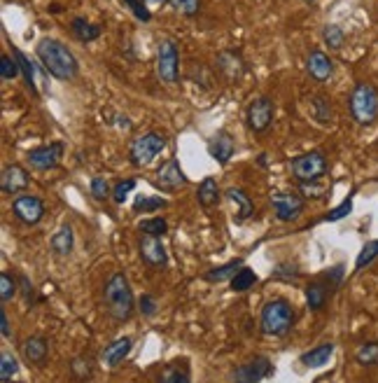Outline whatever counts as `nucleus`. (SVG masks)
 Here are the masks:
<instances>
[{
  "label": "nucleus",
  "mask_w": 378,
  "mask_h": 383,
  "mask_svg": "<svg viewBox=\"0 0 378 383\" xmlns=\"http://www.w3.org/2000/svg\"><path fill=\"white\" fill-rule=\"evenodd\" d=\"M331 353H334V343H322V346H315L311 350H306V353L301 355V363H304V367L317 370V367H324L329 363Z\"/></svg>",
  "instance_id": "nucleus-24"
},
{
  "label": "nucleus",
  "mask_w": 378,
  "mask_h": 383,
  "mask_svg": "<svg viewBox=\"0 0 378 383\" xmlns=\"http://www.w3.org/2000/svg\"><path fill=\"white\" fill-rule=\"evenodd\" d=\"M19 283H21V288H24V300L31 304L33 300V283L26 278V276H19Z\"/></svg>",
  "instance_id": "nucleus-51"
},
{
  "label": "nucleus",
  "mask_w": 378,
  "mask_h": 383,
  "mask_svg": "<svg viewBox=\"0 0 378 383\" xmlns=\"http://www.w3.org/2000/svg\"><path fill=\"white\" fill-rule=\"evenodd\" d=\"M271 206H274V213L278 220L292 222L304 213L306 201H304V196L297 194V192H276V194H271Z\"/></svg>",
  "instance_id": "nucleus-9"
},
{
  "label": "nucleus",
  "mask_w": 378,
  "mask_h": 383,
  "mask_svg": "<svg viewBox=\"0 0 378 383\" xmlns=\"http://www.w3.org/2000/svg\"><path fill=\"white\" fill-rule=\"evenodd\" d=\"M322 42L327 45L329 49H341L346 42V33L339 24H327L322 28Z\"/></svg>",
  "instance_id": "nucleus-32"
},
{
  "label": "nucleus",
  "mask_w": 378,
  "mask_h": 383,
  "mask_svg": "<svg viewBox=\"0 0 378 383\" xmlns=\"http://www.w3.org/2000/svg\"><path fill=\"white\" fill-rule=\"evenodd\" d=\"M196 199H199V204L203 208H213L220 201V187H217V180L215 178H203L201 185H199V192H196Z\"/></svg>",
  "instance_id": "nucleus-25"
},
{
  "label": "nucleus",
  "mask_w": 378,
  "mask_h": 383,
  "mask_svg": "<svg viewBox=\"0 0 378 383\" xmlns=\"http://www.w3.org/2000/svg\"><path fill=\"white\" fill-rule=\"evenodd\" d=\"M103 304H105L108 316L115 320V323H126V320H131L133 311H135V300H133V290L128 285L126 273L115 271L108 281H105Z\"/></svg>",
  "instance_id": "nucleus-2"
},
{
  "label": "nucleus",
  "mask_w": 378,
  "mask_h": 383,
  "mask_svg": "<svg viewBox=\"0 0 378 383\" xmlns=\"http://www.w3.org/2000/svg\"><path fill=\"white\" fill-rule=\"evenodd\" d=\"M71 370L75 374V379L85 381L94 374V363H92V358H75L71 363Z\"/></svg>",
  "instance_id": "nucleus-39"
},
{
  "label": "nucleus",
  "mask_w": 378,
  "mask_h": 383,
  "mask_svg": "<svg viewBox=\"0 0 378 383\" xmlns=\"http://www.w3.org/2000/svg\"><path fill=\"white\" fill-rule=\"evenodd\" d=\"M299 187L306 196H313V199L322 196V187H317L315 182H299Z\"/></svg>",
  "instance_id": "nucleus-49"
},
{
  "label": "nucleus",
  "mask_w": 378,
  "mask_h": 383,
  "mask_svg": "<svg viewBox=\"0 0 378 383\" xmlns=\"http://www.w3.org/2000/svg\"><path fill=\"white\" fill-rule=\"evenodd\" d=\"M138 250H140V259L147 266H152V269H166L169 255H166L161 239H157V236H142L138 243Z\"/></svg>",
  "instance_id": "nucleus-13"
},
{
  "label": "nucleus",
  "mask_w": 378,
  "mask_h": 383,
  "mask_svg": "<svg viewBox=\"0 0 378 383\" xmlns=\"http://www.w3.org/2000/svg\"><path fill=\"white\" fill-rule=\"evenodd\" d=\"M311 112L315 122H320V124H331V119H334V108H331L329 98L327 96H315L311 101Z\"/></svg>",
  "instance_id": "nucleus-29"
},
{
  "label": "nucleus",
  "mask_w": 378,
  "mask_h": 383,
  "mask_svg": "<svg viewBox=\"0 0 378 383\" xmlns=\"http://www.w3.org/2000/svg\"><path fill=\"white\" fill-rule=\"evenodd\" d=\"M274 278H285V281L299 278V269L294 264H283V266H278V269H276Z\"/></svg>",
  "instance_id": "nucleus-48"
},
{
  "label": "nucleus",
  "mask_w": 378,
  "mask_h": 383,
  "mask_svg": "<svg viewBox=\"0 0 378 383\" xmlns=\"http://www.w3.org/2000/svg\"><path fill=\"white\" fill-rule=\"evenodd\" d=\"M157 383H192L187 365H166L157 374Z\"/></svg>",
  "instance_id": "nucleus-27"
},
{
  "label": "nucleus",
  "mask_w": 378,
  "mask_h": 383,
  "mask_svg": "<svg viewBox=\"0 0 378 383\" xmlns=\"http://www.w3.org/2000/svg\"><path fill=\"white\" fill-rule=\"evenodd\" d=\"M71 28H73V33H75V37H78L80 42H94V40L101 37V26L89 24L87 19H80V17L73 19Z\"/></svg>",
  "instance_id": "nucleus-28"
},
{
  "label": "nucleus",
  "mask_w": 378,
  "mask_h": 383,
  "mask_svg": "<svg viewBox=\"0 0 378 383\" xmlns=\"http://www.w3.org/2000/svg\"><path fill=\"white\" fill-rule=\"evenodd\" d=\"M322 278L329 283V288H331V290H336L339 285H341V278H343V266L339 264V266H334V269L324 271V273H322Z\"/></svg>",
  "instance_id": "nucleus-47"
},
{
  "label": "nucleus",
  "mask_w": 378,
  "mask_h": 383,
  "mask_svg": "<svg viewBox=\"0 0 378 383\" xmlns=\"http://www.w3.org/2000/svg\"><path fill=\"white\" fill-rule=\"evenodd\" d=\"M14 295H17V278L12 273L3 271L0 273V300H3V304H7Z\"/></svg>",
  "instance_id": "nucleus-38"
},
{
  "label": "nucleus",
  "mask_w": 378,
  "mask_h": 383,
  "mask_svg": "<svg viewBox=\"0 0 378 383\" xmlns=\"http://www.w3.org/2000/svg\"><path fill=\"white\" fill-rule=\"evenodd\" d=\"M138 309L142 316H147V318H152L154 313H157V300L152 295H142L140 297V302H138Z\"/></svg>",
  "instance_id": "nucleus-46"
},
{
  "label": "nucleus",
  "mask_w": 378,
  "mask_h": 383,
  "mask_svg": "<svg viewBox=\"0 0 378 383\" xmlns=\"http://www.w3.org/2000/svg\"><path fill=\"white\" fill-rule=\"evenodd\" d=\"M75 246V234L71 225H61L51 236V252L59 257H68Z\"/></svg>",
  "instance_id": "nucleus-22"
},
{
  "label": "nucleus",
  "mask_w": 378,
  "mask_h": 383,
  "mask_svg": "<svg viewBox=\"0 0 378 383\" xmlns=\"http://www.w3.org/2000/svg\"><path fill=\"white\" fill-rule=\"evenodd\" d=\"M124 5L133 12V17L138 21H150L152 19V12L147 10V5L142 0H124Z\"/></svg>",
  "instance_id": "nucleus-43"
},
{
  "label": "nucleus",
  "mask_w": 378,
  "mask_h": 383,
  "mask_svg": "<svg viewBox=\"0 0 378 383\" xmlns=\"http://www.w3.org/2000/svg\"><path fill=\"white\" fill-rule=\"evenodd\" d=\"M47 353H49V341L44 336H28L24 346H21V355H24L28 365H37V367L44 365Z\"/></svg>",
  "instance_id": "nucleus-20"
},
{
  "label": "nucleus",
  "mask_w": 378,
  "mask_h": 383,
  "mask_svg": "<svg viewBox=\"0 0 378 383\" xmlns=\"http://www.w3.org/2000/svg\"><path fill=\"white\" fill-rule=\"evenodd\" d=\"M240 269H243V259L238 257V259H231V262H226L222 266H217V269L206 271L203 278H206L208 283H224V281H231Z\"/></svg>",
  "instance_id": "nucleus-26"
},
{
  "label": "nucleus",
  "mask_w": 378,
  "mask_h": 383,
  "mask_svg": "<svg viewBox=\"0 0 378 383\" xmlns=\"http://www.w3.org/2000/svg\"><path fill=\"white\" fill-rule=\"evenodd\" d=\"M217 68H220L224 78L231 80V82L240 80L245 75V71H248L243 57H240V52H236V49L220 52V54H217Z\"/></svg>",
  "instance_id": "nucleus-16"
},
{
  "label": "nucleus",
  "mask_w": 378,
  "mask_h": 383,
  "mask_svg": "<svg viewBox=\"0 0 378 383\" xmlns=\"http://www.w3.org/2000/svg\"><path fill=\"white\" fill-rule=\"evenodd\" d=\"M169 206V201L161 196H138L133 201V213H152V211H161Z\"/></svg>",
  "instance_id": "nucleus-34"
},
{
  "label": "nucleus",
  "mask_w": 378,
  "mask_h": 383,
  "mask_svg": "<svg viewBox=\"0 0 378 383\" xmlns=\"http://www.w3.org/2000/svg\"><path fill=\"white\" fill-rule=\"evenodd\" d=\"M353 211V196H348L346 199V201L341 204V206H336V208L334 211H331L329 213V216L327 218H324V220H327V222H336V220H341V218H346L348 216V213H350Z\"/></svg>",
  "instance_id": "nucleus-45"
},
{
  "label": "nucleus",
  "mask_w": 378,
  "mask_h": 383,
  "mask_svg": "<svg viewBox=\"0 0 378 383\" xmlns=\"http://www.w3.org/2000/svg\"><path fill=\"white\" fill-rule=\"evenodd\" d=\"M19 61L17 59H12V57H7L3 54V59H0V78H3V82H10L14 80L19 75Z\"/></svg>",
  "instance_id": "nucleus-40"
},
{
  "label": "nucleus",
  "mask_w": 378,
  "mask_h": 383,
  "mask_svg": "<svg viewBox=\"0 0 378 383\" xmlns=\"http://www.w3.org/2000/svg\"><path fill=\"white\" fill-rule=\"evenodd\" d=\"M331 293H334V290L327 288V285H324V283H320V281L308 283V285H306V306H308L311 311H322Z\"/></svg>",
  "instance_id": "nucleus-23"
},
{
  "label": "nucleus",
  "mask_w": 378,
  "mask_h": 383,
  "mask_svg": "<svg viewBox=\"0 0 378 383\" xmlns=\"http://www.w3.org/2000/svg\"><path fill=\"white\" fill-rule=\"evenodd\" d=\"M63 157V143H49V145H40L35 150H28L26 162L31 168L37 171H47V168H54Z\"/></svg>",
  "instance_id": "nucleus-12"
},
{
  "label": "nucleus",
  "mask_w": 378,
  "mask_h": 383,
  "mask_svg": "<svg viewBox=\"0 0 378 383\" xmlns=\"http://www.w3.org/2000/svg\"><path fill=\"white\" fill-rule=\"evenodd\" d=\"M169 5L185 17H194L201 10V0H169Z\"/></svg>",
  "instance_id": "nucleus-41"
},
{
  "label": "nucleus",
  "mask_w": 378,
  "mask_h": 383,
  "mask_svg": "<svg viewBox=\"0 0 378 383\" xmlns=\"http://www.w3.org/2000/svg\"><path fill=\"white\" fill-rule=\"evenodd\" d=\"M19 372V360L14 358L12 353H3L0 355V379L3 383H10Z\"/></svg>",
  "instance_id": "nucleus-36"
},
{
  "label": "nucleus",
  "mask_w": 378,
  "mask_h": 383,
  "mask_svg": "<svg viewBox=\"0 0 378 383\" xmlns=\"http://www.w3.org/2000/svg\"><path fill=\"white\" fill-rule=\"evenodd\" d=\"M145 5H152V7H157V5H169V0H142Z\"/></svg>",
  "instance_id": "nucleus-52"
},
{
  "label": "nucleus",
  "mask_w": 378,
  "mask_h": 383,
  "mask_svg": "<svg viewBox=\"0 0 378 383\" xmlns=\"http://www.w3.org/2000/svg\"><path fill=\"white\" fill-rule=\"evenodd\" d=\"M135 189V180L133 178H126V180H119L115 189H112V201L115 204H124L126 201V196H128V192H133Z\"/></svg>",
  "instance_id": "nucleus-42"
},
{
  "label": "nucleus",
  "mask_w": 378,
  "mask_h": 383,
  "mask_svg": "<svg viewBox=\"0 0 378 383\" xmlns=\"http://www.w3.org/2000/svg\"><path fill=\"white\" fill-rule=\"evenodd\" d=\"M131 348H133L131 336H119V339H115L103 348V353H101L103 365L105 367H119L126 360V355L131 353Z\"/></svg>",
  "instance_id": "nucleus-19"
},
{
  "label": "nucleus",
  "mask_w": 378,
  "mask_h": 383,
  "mask_svg": "<svg viewBox=\"0 0 378 383\" xmlns=\"http://www.w3.org/2000/svg\"><path fill=\"white\" fill-rule=\"evenodd\" d=\"M348 105H350L353 119L360 126H372L378 119V89L369 82L355 84L350 98H348Z\"/></svg>",
  "instance_id": "nucleus-3"
},
{
  "label": "nucleus",
  "mask_w": 378,
  "mask_h": 383,
  "mask_svg": "<svg viewBox=\"0 0 378 383\" xmlns=\"http://www.w3.org/2000/svg\"><path fill=\"white\" fill-rule=\"evenodd\" d=\"M306 71L315 82H327L334 73V64H331L329 54H324L322 49H313L306 57Z\"/></svg>",
  "instance_id": "nucleus-17"
},
{
  "label": "nucleus",
  "mask_w": 378,
  "mask_h": 383,
  "mask_svg": "<svg viewBox=\"0 0 378 383\" xmlns=\"http://www.w3.org/2000/svg\"><path fill=\"white\" fill-rule=\"evenodd\" d=\"M294 325V309L285 300H271L262 306L260 327L269 336H285Z\"/></svg>",
  "instance_id": "nucleus-4"
},
{
  "label": "nucleus",
  "mask_w": 378,
  "mask_h": 383,
  "mask_svg": "<svg viewBox=\"0 0 378 383\" xmlns=\"http://www.w3.org/2000/svg\"><path fill=\"white\" fill-rule=\"evenodd\" d=\"M236 152V143L226 131H217L213 138L208 141V155L215 159L217 164H226Z\"/></svg>",
  "instance_id": "nucleus-18"
},
{
  "label": "nucleus",
  "mask_w": 378,
  "mask_h": 383,
  "mask_svg": "<svg viewBox=\"0 0 378 383\" xmlns=\"http://www.w3.org/2000/svg\"><path fill=\"white\" fill-rule=\"evenodd\" d=\"M274 117H276V105L269 96L255 98V101L248 105V110H245V124L255 134L267 131V129L274 124Z\"/></svg>",
  "instance_id": "nucleus-8"
},
{
  "label": "nucleus",
  "mask_w": 378,
  "mask_h": 383,
  "mask_svg": "<svg viewBox=\"0 0 378 383\" xmlns=\"http://www.w3.org/2000/svg\"><path fill=\"white\" fill-rule=\"evenodd\" d=\"M14 59L19 61V68H21V73H24V78H26L28 89H31L33 94H37V87H35V73H33V66H31V61H28L24 52H19V49H14Z\"/></svg>",
  "instance_id": "nucleus-37"
},
{
  "label": "nucleus",
  "mask_w": 378,
  "mask_h": 383,
  "mask_svg": "<svg viewBox=\"0 0 378 383\" xmlns=\"http://www.w3.org/2000/svg\"><path fill=\"white\" fill-rule=\"evenodd\" d=\"M12 213L24 225L33 227L44 218V201L35 194H21L12 201Z\"/></svg>",
  "instance_id": "nucleus-11"
},
{
  "label": "nucleus",
  "mask_w": 378,
  "mask_h": 383,
  "mask_svg": "<svg viewBox=\"0 0 378 383\" xmlns=\"http://www.w3.org/2000/svg\"><path fill=\"white\" fill-rule=\"evenodd\" d=\"M0 332H3L5 339H10L12 336V329H10V318H7L5 309H0Z\"/></svg>",
  "instance_id": "nucleus-50"
},
{
  "label": "nucleus",
  "mask_w": 378,
  "mask_h": 383,
  "mask_svg": "<svg viewBox=\"0 0 378 383\" xmlns=\"http://www.w3.org/2000/svg\"><path fill=\"white\" fill-rule=\"evenodd\" d=\"M166 148V136L164 134H157V131H150V134H142V136H135L131 145H128V159H131L133 166H147L152 164L154 159L161 155V150Z\"/></svg>",
  "instance_id": "nucleus-5"
},
{
  "label": "nucleus",
  "mask_w": 378,
  "mask_h": 383,
  "mask_svg": "<svg viewBox=\"0 0 378 383\" xmlns=\"http://www.w3.org/2000/svg\"><path fill=\"white\" fill-rule=\"evenodd\" d=\"M185 182H187V175L183 173V168H180L178 159H169V162L157 171V178H154V185L166 192L183 187Z\"/></svg>",
  "instance_id": "nucleus-14"
},
{
  "label": "nucleus",
  "mask_w": 378,
  "mask_h": 383,
  "mask_svg": "<svg viewBox=\"0 0 378 383\" xmlns=\"http://www.w3.org/2000/svg\"><path fill=\"white\" fill-rule=\"evenodd\" d=\"M92 196L98 199V201H105L108 196H112V189L108 185V180H105V178H94L92 180Z\"/></svg>",
  "instance_id": "nucleus-44"
},
{
  "label": "nucleus",
  "mask_w": 378,
  "mask_h": 383,
  "mask_svg": "<svg viewBox=\"0 0 378 383\" xmlns=\"http://www.w3.org/2000/svg\"><path fill=\"white\" fill-rule=\"evenodd\" d=\"M378 259V239L376 241H369L365 248L360 250L358 259H355V271H362L367 269L369 264H374Z\"/></svg>",
  "instance_id": "nucleus-35"
},
{
  "label": "nucleus",
  "mask_w": 378,
  "mask_h": 383,
  "mask_svg": "<svg viewBox=\"0 0 378 383\" xmlns=\"http://www.w3.org/2000/svg\"><path fill=\"white\" fill-rule=\"evenodd\" d=\"M226 199L231 201V206L236 211H233V218H236L238 222H243L248 220L255 213V204H252V199L245 194L243 189H238V187H231V189H226Z\"/></svg>",
  "instance_id": "nucleus-21"
},
{
  "label": "nucleus",
  "mask_w": 378,
  "mask_h": 383,
  "mask_svg": "<svg viewBox=\"0 0 378 383\" xmlns=\"http://www.w3.org/2000/svg\"><path fill=\"white\" fill-rule=\"evenodd\" d=\"M28 178L26 168H21L19 164H10L3 168V173H0V189L5 192V194H17V192H24L28 187Z\"/></svg>",
  "instance_id": "nucleus-15"
},
{
  "label": "nucleus",
  "mask_w": 378,
  "mask_h": 383,
  "mask_svg": "<svg viewBox=\"0 0 378 383\" xmlns=\"http://www.w3.org/2000/svg\"><path fill=\"white\" fill-rule=\"evenodd\" d=\"M292 178L297 182H317L320 178H324L327 173V157L322 155L320 150H313V152H306V155H299L292 159Z\"/></svg>",
  "instance_id": "nucleus-6"
},
{
  "label": "nucleus",
  "mask_w": 378,
  "mask_h": 383,
  "mask_svg": "<svg viewBox=\"0 0 378 383\" xmlns=\"http://www.w3.org/2000/svg\"><path fill=\"white\" fill-rule=\"evenodd\" d=\"M304 3H313V0H304Z\"/></svg>",
  "instance_id": "nucleus-53"
},
{
  "label": "nucleus",
  "mask_w": 378,
  "mask_h": 383,
  "mask_svg": "<svg viewBox=\"0 0 378 383\" xmlns=\"http://www.w3.org/2000/svg\"><path fill=\"white\" fill-rule=\"evenodd\" d=\"M355 360L362 365V367H376L378 365V341H367L358 346L355 350Z\"/></svg>",
  "instance_id": "nucleus-30"
},
{
  "label": "nucleus",
  "mask_w": 378,
  "mask_h": 383,
  "mask_svg": "<svg viewBox=\"0 0 378 383\" xmlns=\"http://www.w3.org/2000/svg\"><path fill=\"white\" fill-rule=\"evenodd\" d=\"M35 54L42 61L44 71L59 82L75 80V75L80 71L78 59H75L73 52L61 40H54V37H42L35 47Z\"/></svg>",
  "instance_id": "nucleus-1"
},
{
  "label": "nucleus",
  "mask_w": 378,
  "mask_h": 383,
  "mask_svg": "<svg viewBox=\"0 0 378 383\" xmlns=\"http://www.w3.org/2000/svg\"><path fill=\"white\" fill-rule=\"evenodd\" d=\"M274 374V365L269 363L264 355L250 358L245 365H240L231 374V383H260L262 379H267Z\"/></svg>",
  "instance_id": "nucleus-10"
},
{
  "label": "nucleus",
  "mask_w": 378,
  "mask_h": 383,
  "mask_svg": "<svg viewBox=\"0 0 378 383\" xmlns=\"http://www.w3.org/2000/svg\"><path fill=\"white\" fill-rule=\"evenodd\" d=\"M138 229H140V234H145V236H157V239H161V236L169 232V222L164 218H147L140 222Z\"/></svg>",
  "instance_id": "nucleus-33"
},
{
  "label": "nucleus",
  "mask_w": 378,
  "mask_h": 383,
  "mask_svg": "<svg viewBox=\"0 0 378 383\" xmlns=\"http://www.w3.org/2000/svg\"><path fill=\"white\" fill-rule=\"evenodd\" d=\"M252 285H257V273L252 269H248V266H243V269L229 281V288L233 293H245V290H250Z\"/></svg>",
  "instance_id": "nucleus-31"
},
{
  "label": "nucleus",
  "mask_w": 378,
  "mask_h": 383,
  "mask_svg": "<svg viewBox=\"0 0 378 383\" xmlns=\"http://www.w3.org/2000/svg\"><path fill=\"white\" fill-rule=\"evenodd\" d=\"M180 71V54L176 42L164 37L157 47V75L164 84H176Z\"/></svg>",
  "instance_id": "nucleus-7"
}]
</instances>
